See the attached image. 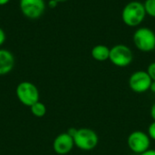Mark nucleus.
<instances>
[{
	"label": "nucleus",
	"instance_id": "nucleus-1",
	"mask_svg": "<svg viewBox=\"0 0 155 155\" xmlns=\"http://www.w3.org/2000/svg\"><path fill=\"white\" fill-rule=\"evenodd\" d=\"M146 15L143 3L136 0L126 4L122 11V20L129 27L139 26Z\"/></svg>",
	"mask_w": 155,
	"mask_h": 155
},
{
	"label": "nucleus",
	"instance_id": "nucleus-2",
	"mask_svg": "<svg viewBox=\"0 0 155 155\" xmlns=\"http://www.w3.org/2000/svg\"><path fill=\"white\" fill-rule=\"evenodd\" d=\"M74 138V146L79 150L89 152L95 149L99 143V137L95 131L93 129L83 127L77 129Z\"/></svg>",
	"mask_w": 155,
	"mask_h": 155
},
{
	"label": "nucleus",
	"instance_id": "nucleus-3",
	"mask_svg": "<svg viewBox=\"0 0 155 155\" xmlns=\"http://www.w3.org/2000/svg\"><path fill=\"white\" fill-rule=\"evenodd\" d=\"M133 41L135 47L143 53L154 51L155 32L146 26L137 28L133 35Z\"/></svg>",
	"mask_w": 155,
	"mask_h": 155
},
{
	"label": "nucleus",
	"instance_id": "nucleus-4",
	"mask_svg": "<svg viewBox=\"0 0 155 155\" xmlns=\"http://www.w3.org/2000/svg\"><path fill=\"white\" fill-rule=\"evenodd\" d=\"M15 94L19 102L25 106L31 107L39 101V91L35 84L24 81L17 84Z\"/></svg>",
	"mask_w": 155,
	"mask_h": 155
},
{
	"label": "nucleus",
	"instance_id": "nucleus-5",
	"mask_svg": "<svg viewBox=\"0 0 155 155\" xmlns=\"http://www.w3.org/2000/svg\"><path fill=\"white\" fill-rule=\"evenodd\" d=\"M109 60L117 67H126L134 61V53L128 45L118 44L110 48Z\"/></svg>",
	"mask_w": 155,
	"mask_h": 155
},
{
	"label": "nucleus",
	"instance_id": "nucleus-6",
	"mask_svg": "<svg viewBox=\"0 0 155 155\" xmlns=\"http://www.w3.org/2000/svg\"><path fill=\"white\" fill-rule=\"evenodd\" d=\"M151 141L152 140L147 133L143 131H134L127 138V145L134 153L140 155L150 149Z\"/></svg>",
	"mask_w": 155,
	"mask_h": 155
},
{
	"label": "nucleus",
	"instance_id": "nucleus-7",
	"mask_svg": "<svg viewBox=\"0 0 155 155\" xmlns=\"http://www.w3.org/2000/svg\"><path fill=\"white\" fill-rule=\"evenodd\" d=\"M129 87L136 94H143L150 91L153 80L146 71L138 70L134 72L129 77Z\"/></svg>",
	"mask_w": 155,
	"mask_h": 155
},
{
	"label": "nucleus",
	"instance_id": "nucleus-8",
	"mask_svg": "<svg viewBox=\"0 0 155 155\" xmlns=\"http://www.w3.org/2000/svg\"><path fill=\"white\" fill-rule=\"evenodd\" d=\"M19 7L25 17L37 19L44 15L46 5L45 0H20Z\"/></svg>",
	"mask_w": 155,
	"mask_h": 155
},
{
	"label": "nucleus",
	"instance_id": "nucleus-9",
	"mask_svg": "<svg viewBox=\"0 0 155 155\" xmlns=\"http://www.w3.org/2000/svg\"><path fill=\"white\" fill-rule=\"evenodd\" d=\"M74 138L67 133H62L58 134L53 142V149L56 154H67L74 149Z\"/></svg>",
	"mask_w": 155,
	"mask_h": 155
},
{
	"label": "nucleus",
	"instance_id": "nucleus-10",
	"mask_svg": "<svg viewBox=\"0 0 155 155\" xmlns=\"http://www.w3.org/2000/svg\"><path fill=\"white\" fill-rule=\"evenodd\" d=\"M15 66V57L6 49H0V76L9 74Z\"/></svg>",
	"mask_w": 155,
	"mask_h": 155
},
{
	"label": "nucleus",
	"instance_id": "nucleus-11",
	"mask_svg": "<svg viewBox=\"0 0 155 155\" xmlns=\"http://www.w3.org/2000/svg\"><path fill=\"white\" fill-rule=\"evenodd\" d=\"M92 57L98 62H104L109 60L110 48L104 45H96L91 50Z\"/></svg>",
	"mask_w": 155,
	"mask_h": 155
},
{
	"label": "nucleus",
	"instance_id": "nucleus-12",
	"mask_svg": "<svg viewBox=\"0 0 155 155\" xmlns=\"http://www.w3.org/2000/svg\"><path fill=\"white\" fill-rule=\"evenodd\" d=\"M30 110H31V113H32V114L34 116L39 117V118L45 116V114H46V107L40 101H38L37 103H35V104H33L30 107Z\"/></svg>",
	"mask_w": 155,
	"mask_h": 155
},
{
	"label": "nucleus",
	"instance_id": "nucleus-13",
	"mask_svg": "<svg viewBox=\"0 0 155 155\" xmlns=\"http://www.w3.org/2000/svg\"><path fill=\"white\" fill-rule=\"evenodd\" d=\"M143 5L146 15L155 18V0H145Z\"/></svg>",
	"mask_w": 155,
	"mask_h": 155
},
{
	"label": "nucleus",
	"instance_id": "nucleus-14",
	"mask_svg": "<svg viewBox=\"0 0 155 155\" xmlns=\"http://www.w3.org/2000/svg\"><path fill=\"white\" fill-rule=\"evenodd\" d=\"M147 134H148L149 137L151 138V140L155 141V121H153L150 124V125L148 126Z\"/></svg>",
	"mask_w": 155,
	"mask_h": 155
},
{
	"label": "nucleus",
	"instance_id": "nucleus-15",
	"mask_svg": "<svg viewBox=\"0 0 155 155\" xmlns=\"http://www.w3.org/2000/svg\"><path fill=\"white\" fill-rule=\"evenodd\" d=\"M146 72H147L148 74L150 75L151 79H152L153 81H155V62H152V63L148 65Z\"/></svg>",
	"mask_w": 155,
	"mask_h": 155
},
{
	"label": "nucleus",
	"instance_id": "nucleus-16",
	"mask_svg": "<svg viewBox=\"0 0 155 155\" xmlns=\"http://www.w3.org/2000/svg\"><path fill=\"white\" fill-rule=\"evenodd\" d=\"M5 39H6L5 33V31L3 30V28L0 27V46H1L2 45H4V43L5 42Z\"/></svg>",
	"mask_w": 155,
	"mask_h": 155
},
{
	"label": "nucleus",
	"instance_id": "nucleus-17",
	"mask_svg": "<svg viewBox=\"0 0 155 155\" xmlns=\"http://www.w3.org/2000/svg\"><path fill=\"white\" fill-rule=\"evenodd\" d=\"M150 115H151V118L153 119V121H155V102L153 104V105L151 106Z\"/></svg>",
	"mask_w": 155,
	"mask_h": 155
},
{
	"label": "nucleus",
	"instance_id": "nucleus-18",
	"mask_svg": "<svg viewBox=\"0 0 155 155\" xmlns=\"http://www.w3.org/2000/svg\"><path fill=\"white\" fill-rule=\"evenodd\" d=\"M76 131H77V129L76 128H74V127H71V128H69L68 129V131L66 132L69 135H71L72 137H74V134H75V133H76Z\"/></svg>",
	"mask_w": 155,
	"mask_h": 155
},
{
	"label": "nucleus",
	"instance_id": "nucleus-19",
	"mask_svg": "<svg viewBox=\"0 0 155 155\" xmlns=\"http://www.w3.org/2000/svg\"><path fill=\"white\" fill-rule=\"evenodd\" d=\"M140 155H155V149H149Z\"/></svg>",
	"mask_w": 155,
	"mask_h": 155
},
{
	"label": "nucleus",
	"instance_id": "nucleus-20",
	"mask_svg": "<svg viewBox=\"0 0 155 155\" xmlns=\"http://www.w3.org/2000/svg\"><path fill=\"white\" fill-rule=\"evenodd\" d=\"M57 4H58V2L56 0H50L49 3H48V5L51 8H54L55 6H57Z\"/></svg>",
	"mask_w": 155,
	"mask_h": 155
},
{
	"label": "nucleus",
	"instance_id": "nucleus-21",
	"mask_svg": "<svg viewBox=\"0 0 155 155\" xmlns=\"http://www.w3.org/2000/svg\"><path fill=\"white\" fill-rule=\"evenodd\" d=\"M150 91H151L152 93L155 94V81H153V83H152V84H151V87H150Z\"/></svg>",
	"mask_w": 155,
	"mask_h": 155
},
{
	"label": "nucleus",
	"instance_id": "nucleus-22",
	"mask_svg": "<svg viewBox=\"0 0 155 155\" xmlns=\"http://www.w3.org/2000/svg\"><path fill=\"white\" fill-rule=\"evenodd\" d=\"M10 2V0H0V6L2 5H5Z\"/></svg>",
	"mask_w": 155,
	"mask_h": 155
},
{
	"label": "nucleus",
	"instance_id": "nucleus-23",
	"mask_svg": "<svg viewBox=\"0 0 155 155\" xmlns=\"http://www.w3.org/2000/svg\"><path fill=\"white\" fill-rule=\"evenodd\" d=\"M58 3H64V2H67V1H69V0H56Z\"/></svg>",
	"mask_w": 155,
	"mask_h": 155
},
{
	"label": "nucleus",
	"instance_id": "nucleus-24",
	"mask_svg": "<svg viewBox=\"0 0 155 155\" xmlns=\"http://www.w3.org/2000/svg\"><path fill=\"white\" fill-rule=\"evenodd\" d=\"M154 51H155V48H154Z\"/></svg>",
	"mask_w": 155,
	"mask_h": 155
}]
</instances>
